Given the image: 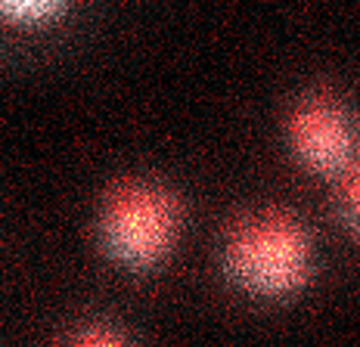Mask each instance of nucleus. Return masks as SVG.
I'll return each instance as SVG.
<instances>
[{"label":"nucleus","instance_id":"obj_3","mask_svg":"<svg viewBox=\"0 0 360 347\" xmlns=\"http://www.w3.org/2000/svg\"><path fill=\"white\" fill-rule=\"evenodd\" d=\"M289 143L314 174H339L354 158L348 115L333 100H304L289 118Z\"/></svg>","mask_w":360,"mask_h":347},{"label":"nucleus","instance_id":"obj_2","mask_svg":"<svg viewBox=\"0 0 360 347\" xmlns=\"http://www.w3.org/2000/svg\"><path fill=\"white\" fill-rule=\"evenodd\" d=\"M180 226L174 195L153 183L118 186L103 208V242L118 263L153 270L171 254Z\"/></svg>","mask_w":360,"mask_h":347},{"label":"nucleus","instance_id":"obj_6","mask_svg":"<svg viewBox=\"0 0 360 347\" xmlns=\"http://www.w3.org/2000/svg\"><path fill=\"white\" fill-rule=\"evenodd\" d=\"M345 214H348V223L360 233V164L348 174V183H345Z\"/></svg>","mask_w":360,"mask_h":347},{"label":"nucleus","instance_id":"obj_5","mask_svg":"<svg viewBox=\"0 0 360 347\" xmlns=\"http://www.w3.org/2000/svg\"><path fill=\"white\" fill-rule=\"evenodd\" d=\"M4 13H10V16L19 19V22H32V25H37V22H44V19H53L59 10L53 4H10Z\"/></svg>","mask_w":360,"mask_h":347},{"label":"nucleus","instance_id":"obj_1","mask_svg":"<svg viewBox=\"0 0 360 347\" xmlns=\"http://www.w3.org/2000/svg\"><path fill=\"white\" fill-rule=\"evenodd\" d=\"M227 273L249 295L289 298L311 276V242L286 214L252 217L230 233Z\"/></svg>","mask_w":360,"mask_h":347},{"label":"nucleus","instance_id":"obj_4","mask_svg":"<svg viewBox=\"0 0 360 347\" xmlns=\"http://www.w3.org/2000/svg\"><path fill=\"white\" fill-rule=\"evenodd\" d=\"M69 347H127V344L118 332H112L106 326H87L72 338Z\"/></svg>","mask_w":360,"mask_h":347}]
</instances>
